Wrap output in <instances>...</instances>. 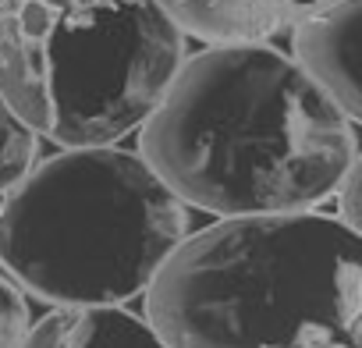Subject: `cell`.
<instances>
[{
	"mask_svg": "<svg viewBox=\"0 0 362 348\" xmlns=\"http://www.w3.org/2000/svg\"><path fill=\"white\" fill-rule=\"evenodd\" d=\"M330 0H160V8L203 43H267Z\"/></svg>",
	"mask_w": 362,
	"mask_h": 348,
	"instance_id": "obj_6",
	"label": "cell"
},
{
	"mask_svg": "<svg viewBox=\"0 0 362 348\" xmlns=\"http://www.w3.org/2000/svg\"><path fill=\"white\" fill-rule=\"evenodd\" d=\"M189 221L142 153L64 146L0 203V270L50 306L128 302L146 295Z\"/></svg>",
	"mask_w": 362,
	"mask_h": 348,
	"instance_id": "obj_3",
	"label": "cell"
},
{
	"mask_svg": "<svg viewBox=\"0 0 362 348\" xmlns=\"http://www.w3.org/2000/svg\"><path fill=\"white\" fill-rule=\"evenodd\" d=\"M181 61L160 0H0V93L61 149L139 132Z\"/></svg>",
	"mask_w": 362,
	"mask_h": 348,
	"instance_id": "obj_4",
	"label": "cell"
},
{
	"mask_svg": "<svg viewBox=\"0 0 362 348\" xmlns=\"http://www.w3.org/2000/svg\"><path fill=\"white\" fill-rule=\"evenodd\" d=\"M18 348H174L153 320L124 309V302L54 306L29 323Z\"/></svg>",
	"mask_w": 362,
	"mask_h": 348,
	"instance_id": "obj_7",
	"label": "cell"
},
{
	"mask_svg": "<svg viewBox=\"0 0 362 348\" xmlns=\"http://www.w3.org/2000/svg\"><path fill=\"white\" fill-rule=\"evenodd\" d=\"M40 153V135L18 117V110L0 93V196H8L33 170Z\"/></svg>",
	"mask_w": 362,
	"mask_h": 348,
	"instance_id": "obj_8",
	"label": "cell"
},
{
	"mask_svg": "<svg viewBox=\"0 0 362 348\" xmlns=\"http://www.w3.org/2000/svg\"><path fill=\"white\" fill-rule=\"evenodd\" d=\"M174 348H362V235L320 210L217 217L146 288Z\"/></svg>",
	"mask_w": 362,
	"mask_h": 348,
	"instance_id": "obj_2",
	"label": "cell"
},
{
	"mask_svg": "<svg viewBox=\"0 0 362 348\" xmlns=\"http://www.w3.org/2000/svg\"><path fill=\"white\" fill-rule=\"evenodd\" d=\"M295 61L351 124H362V0H330L291 29Z\"/></svg>",
	"mask_w": 362,
	"mask_h": 348,
	"instance_id": "obj_5",
	"label": "cell"
},
{
	"mask_svg": "<svg viewBox=\"0 0 362 348\" xmlns=\"http://www.w3.org/2000/svg\"><path fill=\"white\" fill-rule=\"evenodd\" d=\"M29 298L25 291L0 270V348H18L29 330Z\"/></svg>",
	"mask_w": 362,
	"mask_h": 348,
	"instance_id": "obj_9",
	"label": "cell"
},
{
	"mask_svg": "<svg viewBox=\"0 0 362 348\" xmlns=\"http://www.w3.org/2000/svg\"><path fill=\"white\" fill-rule=\"evenodd\" d=\"M337 210H341L337 217L362 235V153L351 160L344 182H341V189H337Z\"/></svg>",
	"mask_w": 362,
	"mask_h": 348,
	"instance_id": "obj_10",
	"label": "cell"
},
{
	"mask_svg": "<svg viewBox=\"0 0 362 348\" xmlns=\"http://www.w3.org/2000/svg\"><path fill=\"white\" fill-rule=\"evenodd\" d=\"M139 153L189 210L214 217L316 210L358 156L341 107L267 43H206L181 61Z\"/></svg>",
	"mask_w": 362,
	"mask_h": 348,
	"instance_id": "obj_1",
	"label": "cell"
}]
</instances>
